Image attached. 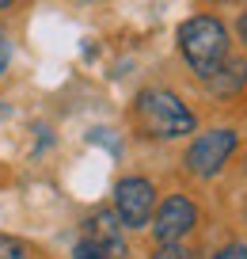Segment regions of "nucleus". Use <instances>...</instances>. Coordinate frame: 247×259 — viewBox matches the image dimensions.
<instances>
[{
    "instance_id": "f257e3e1",
    "label": "nucleus",
    "mask_w": 247,
    "mask_h": 259,
    "mask_svg": "<svg viewBox=\"0 0 247 259\" xmlns=\"http://www.w3.org/2000/svg\"><path fill=\"white\" fill-rule=\"evenodd\" d=\"M175 46H179V57L186 61L198 80H209L224 65V57L232 54V38H228V27L224 19H217L213 12H198V16L183 19L175 31Z\"/></svg>"
},
{
    "instance_id": "f03ea898",
    "label": "nucleus",
    "mask_w": 247,
    "mask_h": 259,
    "mask_svg": "<svg viewBox=\"0 0 247 259\" xmlns=\"http://www.w3.org/2000/svg\"><path fill=\"white\" fill-rule=\"evenodd\" d=\"M133 126L149 141H175L198 130L194 111L171 88H141L133 99Z\"/></svg>"
},
{
    "instance_id": "7ed1b4c3",
    "label": "nucleus",
    "mask_w": 247,
    "mask_h": 259,
    "mask_svg": "<svg viewBox=\"0 0 247 259\" xmlns=\"http://www.w3.org/2000/svg\"><path fill=\"white\" fill-rule=\"evenodd\" d=\"M239 149V134L232 126H213L206 130V134H198V138L186 145L183 153V168L190 171L194 179H213L224 171V164L236 156Z\"/></svg>"
},
{
    "instance_id": "20e7f679",
    "label": "nucleus",
    "mask_w": 247,
    "mask_h": 259,
    "mask_svg": "<svg viewBox=\"0 0 247 259\" xmlns=\"http://www.w3.org/2000/svg\"><path fill=\"white\" fill-rule=\"evenodd\" d=\"M156 183L144 176H126L114 183V213L126 229H141L152 221V210H156Z\"/></svg>"
},
{
    "instance_id": "39448f33",
    "label": "nucleus",
    "mask_w": 247,
    "mask_h": 259,
    "mask_svg": "<svg viewBox=\"0 0 247 259\" xmlns=\"http://www.w3.org/2000/svg\"><path fill=\"white\" fill-rule=\"evenodd\" d=\"M149 225H152L156 244H179L183 236L194 233V225H198V206H194L186 194H168L164 202H156Z\"/></svg>"
},
{
    "instance_id": "423d86ee",
    "label": "nucleus",
    "mask_w": 247,
    "mask_h": 259,
    "mask_svg": "<svg viewBox=\"0 0 247 259\" xmlns=\"http://www.w3.org/2000/svg\"><path fill=\"white\" fill-rule=\"evenodd\" d=\"M84 240H91L95 248H103L111 259L126 255V225L118 221L114 210H95L84 218Z\"/></svg>"
},
{
    "instance_id": "0eeeda50",
    "label": "nucleus",
    "mask_w": 247,
    "mask_h": 259,
    "mask_svg": "<svg viewBox=\"0 0 247 259\" xmlns=\"http://www.w3.org/2000/svg\"><path fill=\"white\" fill-rule=\"evenodd\" d=\"M243 84H247V61L228 54V57H224V65L206 80V88L213 92V96H232V92H239Z\"/></svg>"
},
{
    "instance_id": "6e6552de",
    "label": "nucleus",
    "mask_w": 247,
    "mask_h": 259,
    "mask_svg": "<svg viewBox=\"0 0 247 259\" xmlns=\"http://www.w3.org/2000/svg\"><path fill=\"white\" fill-rule=\"evenodd\" d=\"M0 259H27V251H23V244H19L16 236L0 233Z\"/></svg>"
},
{
    "instance_id": "1a4fd4ad",
    "label": "nucleus",
    "mask_w": 247,
    "mask_h": 259,
    "mask_svg": "<svg viewBox=\"0 0 247 259\" xmlns=\"http://www.w3.org/2000/svg\"><path fill=\"white\" fill-rule=\"evenodd\" d=\"M72 259H111V255H107L103 248H95L91 240H80V244H76V251H72Z\"/></svg>"
},
{
    "instance_id": "9d476101",
    "label": "nucleus",
    "mask_w": 247,
    "mask_h": 259,
    "mask_svg": "<svg viewBox=\"0 0 247 259\" xmlns=\"http://www.w3.org/2000/svg\"><path fill=\"white\" fill-rule=\"evenodd\" d=\"M213 259H247V244H239V240H232V244H224L221 251H217Z\"/></svg>"
},
{
    "instance_id": "9b49d317",
    "label": "nucleus",
    "mask_w": 247,
    "mask_h": 259,
    "mask_svg": "<svg viewBox=\"0 0 247 259\" xmlns=\"http://www.w3.org/2000/svg\"><path fill=\"white\" fill-rule=\"evenodd\" d=\"M152 259H190V251L179 248V244H160V251Z\"/></svg>"
},
{
    "instance_id": "f8f14e48",
    "label": "nucleus",
    "mask_w": 247,
    "mask_h": 259,
    "mask_svg": "<svg viewBox=\"0 0 247 259\" xmlns=\"http://www.w3.org/2000/svg\"><path fill=\"white\" fill-rule=\"evenodd\" d=\"M8 65H12V42L8 34H0V76L8 73Z\"/></svg>"
},
{
    "instance_id": "ddd939ff",
    "label": "nucleus",
    "mask_w": 247,
    "mask_h": 259,
    "mask_svg": "<svg viewBox=\"0 0 247 259\" xmlns=\"http://www.w3.org/2000/svg\"><path fill=\"white\" fill-rule=\"evenodd\" d=\"M236 38L243 42V50H247V8L239 12V19H236Z\"/></svg>"
},
{
    "instance_id": "4468645a",
    "label": "nucleus",
    "mask_w": 247,
    "mask_h": 259,
    "mask_svg": "<svg viewBox=\"0 0 247 259\" xmlns=\"http://www.w3.org/2000/svg\"><path fill=\"white\" fill-rule=\"evenodd\" d=\"M16 4H19V0H0V12H12Z\"/></svg>"
}]
</instances>
